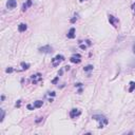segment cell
<instances>
[{
	"instance_id": "obj_1",
	"label": "cell",
	"mask_w": 135,
	"mask_h": 135,
	"mask_svg": "<svg viewBox=\"0 0 135 135\" xmlns=\"http://www.w3.org/2000/svg\"><path fill=\"white\" fill-rule=\"evenodd\" d=\"M92 118L95 119V120H97V121L99 122L98 128H100V129L103 128L105 126H107V125H108V122H109V120H108L107 117L103 116V115H100V114H95V115L92 116Z\"/></svg>"
},
{
	"instance_id": "obj_2",
	"label": "cell",
	"mask_w": 135,
	"mask_h": 135,
	"mask_svg": "<svg viewBox=\"0 0 135 135\" xmlns=\"http://www.w3.org/2000/svg\"><path fill=\"white\" fill-rule=\"evenodd\" d=\"M64 60V57L62 55H57L52 59V64H53V67H58Z\"/></svg>"
},
{
	"instance_id": "obj_3",
	"label": "cell",
	"mask_w": 135,
	"mask_h": 135,
	"mask_svg": "<svg viewBox=\"0 0 135 135\" xmlns=\"http://www.w3.org/2000/svg\"><path fill=\"white\" fill-rule=\"evenodd\" d=\"M108 19H109V22L113 25L114 28H117L118 27V24H119V20L116 18V17H114L113 15H109L108 16Z\"/></svg>"
},
{
	"instance_id": "obj_4",
	"label": "cell",
	"mask_w": 135,
	"mask_h": 135,
	"mask_svg": "<svg viewBox=\"0 0 135 135\" xmlns=\"http://www.w3.org/2000/svg\"><path fill=\"white\" fill-rule=\"evenodd\" d=\"M38 51L40 53H44V54H51L52 52H53V48L51 47V45H44V47H41L38 49Z\"/></svg>"
},
{
	"instance_id": "obj_5",
	"label": "cell",
	"mask_w": 135,
	"mask_h": 135,
	"mask_svg": "<svg viewBox=\"0 0 135 135\" xmlns=\"http://www.w3.org/2000/svg\"><path fill=\"white\" fill-rule=\"evenodd\" d=\"M80 114H81L80 110H78V109H72L70 112V117L71 118H76V117L80 116Z\"/></svg>"
},
{
	"instance_id": "obj_6",
	"label": "cell",
	"mask_w": 135,
	"mask_h": 135,
	"mask_svg": "<svg viewBox=\"0 0 135 135\" xmlns=\"http://www.w3.org/2000/svg\"><path fill=\"white\" fill-rule=\"evenodd\" d=\"M70 60L73 64H79V62L81 61V56H80L79 54H74V55L70 58Z\"/></svg>"
},
{
	"instance_id": "obj_7",
	"label": "cell",
	"mask_w": 135,
	"mask_h": 135,
	"mask_svg": "<svg viewBox=\"0 0 135 135\" xmlns=\"http://www.w3.org/2000/svg\"><path fill=\"white\" fill-rule=\"evenodd\" d=\"M7 7L8 8H11V10H13V8H15L17 7V1L16 0H8L7 3Z\"/></svg>"
},
{
	"instance_id": "obj_8",
	"label": "cell",
	"mask_w": 135,
	"mask_h": 135,
	"mask_svg": "<svg viewBox=\"0 0 135 135\" xmlns=\"http://www.w3.org/2000/svg\"><path fill=\"white\" fill-rule=\"evenodd\" d=\"M32 79H33V84H37V81H41L42 77L38 73V74H36V75H32Z\"/></svg>"
},
{
	"instance_id": "obj_9",
	"label": "cell",
	"mask_w": 135,
	"mask_h": 135,
	"mask_svg": "<svg viewBox=\"0 0 135 135\" xmlns=\"http://www.w3.org/2000/svg\"><path fill=\"white\" fill-rule=\"evenodd\" d=\"M67 36H68V38H70V39L75 38V28H71L70 31H69L68 34H67Z\"/></svg>"
},
{
	"instance_id": "obj_10",
	"label": "cell",
	"mask_w": 135,
	"mask_h": 135,
	"mask_svg": "<svg viewBox=\"0 0 135 135\" xmlns=\"http://www.w3.org/2000/svg\"><path fill=\"white\" fill-rule=\"evenodd\" d=\"M30 7H32V0H27V2L25 3H23V5H22V11H27Z\"/></svg>"
},
{
	"instance_id": "obj_11",
	"label": "cell",
	"mask_w": 135,
	"mask_h": 135,
	"mask_svg": "<svg viewBox=\"0 0 135 135\" xmlns=\"http://www.w3.org/2000/svg\"><path fill=\"white\" fill-rule=\"evenodd\" d=\"M27 28H28V25L25 24V23H20L18 25V31H19L20 33L25 32V31H27Z\"/></svg>"
},
{
	"instance_id": "obj_12",
	"label": "cell",
	"mask_w": 135,
	"mask_h": 135,
	"mask_svg": "<svg viewBox=\"0 0 135 135\" xmlns=\"http://www.w3.org/2000/svg\"><path fill=\"white\" fill-rule=\"evenodd\" d=\"M42 105H43V101H41V100H37V101L34 102V107L35 108H40L42 107Z\"/></svg>"
},
{
	"instance_id": "obj_13",
	"label": "cell",
	"mask_w": 135,
	"mask_h": 135,
	"mask_svg": "<svg viewBox=\"0 0 135 135\" xmlns=\"http://www.w3.org/2000/svg\"><path fill=\"white\" fill-rule=\"evenodd\" d=\"M133 91H135V82L134 81H131L130 82V88H129V92L132 93Z\"/></svg>"
},
{
	"instance_id": "obj_14",
	"label": "cell",
	"mask_w": 135,
	"mask_h": 135,
	"mask_svg": "<svg viewBox=\"0 0 135 135\" xmlns=\"http://www.w3.org/2000/svg\"><path fill=\"white\" fill-rule=\"evenodd\" d=\"M84 70H85V72H90V71L93 70V65L89 64V65H87V67H85V68H84Z\"/></svg>"
},
{
	"instance_id": "obj_15",
	"label": "cell",
	"mask_w": 135,
	"mask_h": 135,
	"mask_svg": "<svg viewBox=\"0 0 135 135\" xmlns=\"http://www.w3.org/2000/svg\"><path fill=\"white\" fill-rule=\"evenodd\" d=\"M21 67L23 70H28V68H30V64H25V62H21Z\"/></svg>"
},
{
	"instance_id": "obj_16",
	"label": "cell",
	"mask_w": 135,
	"mask_h": 135,
	"mask_svg": "<svg viewBox=\"0 0 135 135\" xmlns=\"http://www.w3.org/2000/svg\"><path fill=\"white\" fill-rule=\"evenodd\" d=\"M4 115H5V112H4V110H2L1 109V117H0V121H3V119H4Z\"/></svg>"
},
{
	"instance_id": "obj_17",
	"label": "cell",
	"mask_w": 135,
	"mask_h": 135,
	"mask_svg": "<svg viewBox=\"0 0 135 135\" xmlns=\"http://www.w3.org/2000/svg\"><path fill=\"white\" fill-rule=\"evenodd\" d=\"M27 108L28 109V110H34L35 109V107H34V105H28Z\"/></svg>"
},
{
	"instance_id": "obj_18",
	"label": "cell",
	"mask_w": 135,
	"mask_h": 135,
	"mask_svg": "<svg viewBox=\"0 0 135 135\" xmlns=\"http://www.w3.org/2000/svg\"><path fill=\"white\" fill-rule=\"evenodd\" d=\"M13 71H14V69H13V68H7V70H5V72H7V73H12Z\"/></svg>"
},
{
	"instance_id": "obj_19",
	"label": "cell",
	"mask_w": 135,
	"mask_h": 135,
	"mask_svg": "<svg viewBox=\"0 0 135 135\" xmlns=\"http://www.w3.org/2000/svg\"><path fill=\"white\" fill-rule=\"evenodd\" d=\"M76 20H77V15H75V16H74V18H72V19H71V23H74V22H75Z\"/></svg>"
},
{
	"instance_id": "obj_20",
	"label": "cell",
	"mask_w": 135,
	"mask_h": 135,
	"mask_svg": "<svg viewBox=\"0 0 135 135\" xmlns=\"http://www.w3.org/2000/svg\"><path fill=\"white\" fill-rule=\"evenodd\" d=\"M20 105H21V100H18V101L16 102V105H15V106H16L17 108H20Z\"/></svg>"
},
{
	"instance_id": "obj_21",
	"label": "cell",
	"mask_w": 135,
	"mask_h": 135,
	"mask_svg": "<svg viewBox=\"0 0 135 135\" xmlns=\"http://www.w3.org/2000/svg\"><path fill=\"white\" fill-rule=\"evenodd\" d=\"M131 8H132V12H133L134 14H135V2L133 4H132V7H131Z\"/></svg>"
},
{
	"instance_id": "obj_22",
	"label": "cell",
	"mask_w": 135,
	"mask_h": 135,
	"mask_svg": "<svg viewBox=\"0 0 135 135\" xmlns=\"http://www.w3.org/2000/svg\"><path fill=\"white\" fill-rule=\"evenodd\" d=\"M42 119H43V118H42V117H39V119H36V121H35V122H36V123H39V122L41 121Z\"/></svg>"
},
{
	"instance_id": "obj_23",
	"label": "cell",
	"mask_w": 135,
	"mask_h": 135,
	"mask_svg": "<svg viewBox=\"0 0 135 135\" xmlns=\"http://www.w3.org/2000/svg\"><path fill=\"white\" fill-rule=\"evenodd\" d=\"M80 49H82V50H85V49H87V47H85V44H80Z\"/></svg>"
},
{
	"instance_id": "obj_24",
	"label": "cell",
	"mask_w": 135,
	"mask_h": 135,
	"mask_svg": "<svg viewBox=\"0 0 135 135\" xmlns=\"http://www.w3.org/2000/svg\"><path fill=\"white\" fill-rule=\"evenodd\" d=\"M57 80H58V77H56V78L54 79V80H53V81H52V82H53V84H56V82H57Z\"/></svg>"
},
{
	"instance_id": "obj_25",
	"label": "cell",
	"mask_w": 135,
	"mask_h": 135,
	"mask_svg": "<svg viewBox=\"0 0 135 135\" xmlns=\"http://www.w3.org/2000/svg\"><path fill=\"white\" fill-rule=\"evenodd\" d=\"M133 53L135 54V42H134V44H133Z\"/></svg>"
},
{
	"instance_id": "obj_26",
	"label": "cell",
	"mask_w": 135,
	"mask_h": 135,
	"mask_svg": "<svg viewBox=\"0 0 135 135\" xmlns=\"http://www.w3.org/2000/svg\"><path fill=\"white\" fill-rule=\"evenodd\" d=\"M50 95H52V96H55V92H52V93H50Z\"/></svg>"
},
{
	"instance_id": "obj_27",
	"label": "cell",
	"mask_w": 135,
	"mask_h": 135,
	"mask_svg": "<svg viewBox=\"0 0 135 135\" xmlns=\"http://www.w3.org/2000/svg\"><path fill=\"white\" fill-rule=\"evenodd\" d=\"M75 87H81V84H76Z\"/></svg>"
},
{
	"instance_id": "obj_28",
	"label": "cell",
	"mask_w": 135,
	"mask_h": 135,
	"mask_svg": "<svg viewBox=\"0 0 135 135\" xmlns=\"http://www.w3.org/2000/svg\"><path fill=\"white\" fill-rule=\"evenodd\" d=\"M65 68V70H70V67H69V65H67V67H64Z\"/></svg>"
},
{
	"instance_id": "obj_29",
	"label": "cell",
	"mask_w": 135,
	"mask_h": 135,
	"mask_svg": "<svg viewBox=\"0 0 135 135\" xmlns=\"http://www.w3.org/2000/svg\"><path fill=\"white\" fill-rule=\"evenodd\" d=\"M79 1H80V2H84V1H85V0H79Z\"/></svg>"
}]
</instances>
